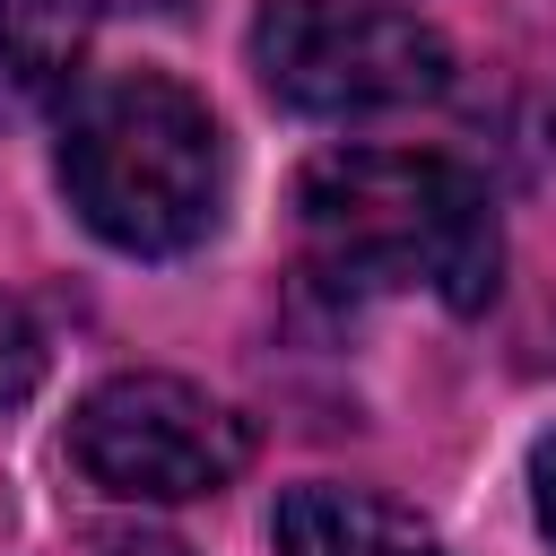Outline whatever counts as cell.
Here are the masks:
<instances>
[{
	"label": "cell",
	"mask_w": 556,
	"mask_h": 556,
	"mask_svg": "<svg viewBox=\"0 0 556 556\" xmlns=\"http://www.w3.org/2000/svg\"><path fill=\"white\" fill-rule=\"evenodd\" d=\"M304 252L339 287H426L443 304L495 295V208L469 165L434 148H330L295 182Z\"/></svg>",
	"instance_id": "6da1fadb"
},
{
	"label": "cell",
	"mask_w": 556,
	"mask_h": 556,
	"mask_svg": "<svg viewBox=\"0 0 556 556\" xmlns=\"http://www.w3.org/2000/svg\"><path fill=\"white\" fill-rule=\"evenodd\" d=\"M61 182L70 208L139 261L191 252L226 200V139L208 104L156 70L87 78L61 113Z\"/></svg>",
	"instance_id": "7a4b0ae2"
},
{
	"label": "cell",
	"mask_w": 556,
	"mask_h": 556,
	"mask_svg": "<svg viewBox=\"0 0 556 556\" xmlns=\"http://www.w3.org/2000/svg\"><path fill=\"white\" fill-rule=\"evenodd\" d=\"M252 70L295 113H400L426 104L452 78V52L434 26L382 0H261L252 17Z\"/></svg>",
	"instance_id": "3957f363"
},
{
	"label": "cell",
	"mask_w": 556,
	"mask_h": 556,
	"mask_svg": "<svg viewBox=\"0 0 556 556\" xmlns=\"http://www.w3.org/2000/svg\"><path fill=\"white\" fill-rule=\"evenodd\" d=\"M70 452L104 495L191 504V495H217L252 460V434H243V417L226 400H208V391H191L174 374H113V382H96L78 400Z\"/></svg>",
	"instance_id": "277c9868"
},
{
	"label": "cell",
	"mask_w": 556,
	"mask_h": 556,
	"mask_svg": "<svg viewBox=\"0 0 556 556\" xmlns=\"http://www.w3.org/2000/svg\"><path fill=\"white\" fill-rule=\"evenodd\" d=\"M278 556H443L434 530L365 486H295L278 504Z\"/></svg>",
	"instance_id": "5b68a950"
},
{
	"label": "cell",
	"mask_w": 556,
	"mask_h": 556,
	"mask_svg": "<svg viewBox=\"0 0 556 556\" xmlns=\"http://www.w3.org/2000/svg\"><path fill=\"white\" fill-rule=\"evenodd\" d=\"M87 52V0H0V104L70 87Z\"/></svg>",
	"instance_id": "8992f818"
},
{
	"label": "cell",
	"mask_w": 556,
	"mask_h": 556,
	"mask_svg": "<svg viewBox=\"0 0 556 556\" xmlns=\"http://www.w3.org/2000/svg\"><path fill=\"white\" fill-rule=\"evenodd\" d=\"M35 382H43V330L17 295H0V408H17Z\"/></svg>",
	"instance_id": "52a82bcc"
},
{
	"label": "cell",
	"mask_w": 556,
	"mask_h": 556,
	"mask_svg": "<svg viewBox=\"0 0 556 556\" xmlns=\"http://www.w3.org/2000/svg\"><path fill=\"white\" fill-rule=\"evenodd\" d=\"M87 556H182V539H165V530H96Z\"/></svg>",
	"instance_id": "ba28073f"
},
{
	"label": "cell",
	"mask_w": 556,
	"mask_h": 556,
	"mask_svg": "<svg viewBox=\"0 0 556 556\" xmlns=\"http://www.w3.org/2000/svg\"><path fill=\"white\" fill-rule=\"evenodd\" d=\"M530 478H539V521H547V539H556V443L539 452V469H530Z\"/></svg>",
	"instance_id": "9c48e42d"
}]
</instances>
